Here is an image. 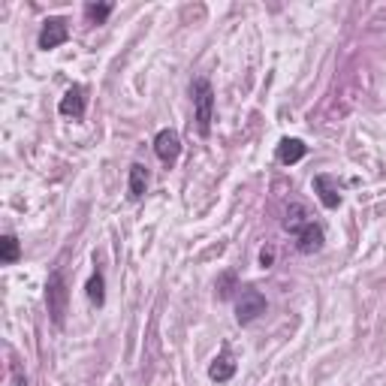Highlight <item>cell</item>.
<instances>
[{
  "label": "cell",
  "mask_w": 386,
  "mask_h": 386,
  "mask_svg": "<svg viewBox=\"0 0 386 386\" xmlns=\"http://www.w3.org/2000/svg\"><path fill=\"white\" fill-rule=\"evenodd\" d=\"M19 257H21L19 239H15V235H3V239H0V262H3V266H12V262H19Z\"/></svg>",
  "instance_id": "cell-13"
},
{
  "label": "cell",
  "mask_w": 386,
  "mask_h": 386,
  "mask_svg": "<svg viewBox=\"0 0 386 386\" xmlns=\"http://www.w3.org/2000/svg\"><path fill=\"white\" fill-rule=\"evenodd\" d=\"M67 302H70L67 281H64V275L55 269V272L48 275V281H46V305H48V314H52L55 326H64V317H67Z\"/></svg>",
  "instance_id": "cell-3"
},
{
  "label": "cell",
  "mask_w": 386,
  "mask_h": 386,
  "mask_svg": "<svg viewBox=\"0 0 386 386\" xmlns=\"http://www.w3.org/2000/svg\"><path fill=\"white\" fill-rule=\"evenodd\" d=\"M305 154H308V145L302 142V139H281V145H278V160H281L284 166L299 163Z\"/></svg>",
  "instance_id": "cell-9"
},
{
  "label": "cell",
  "mask_w": 386,
  "mask_h": 386,
  "mask_svg": "<svg viewBox=\"0 0 386 386\" xmlns=\"http://www.w3.org/2000/svg\"><path fill=\"white\" fill-rule=\"evenodd\" d=\"M12 377H15V386H28V380H24V374H21L19 365H12Z\"/></svg>",
  "instance_id": "cell-17"
},
{
  "label": "cell",
  "mask_w": 386,
  "mask_h": 386,
  "mask_svg": "<svg viewBox=\"0 0 386 386\" xmlns=\"http://www.w3.org/2000/svg\"><path fill=\"white\" fill-rule=\"evenodd\" d=\"M284 226L290 229V233L296 235V248H299L302 253H317L320 248H323V242H326V233H323V226L314 224V220L308 218V211L302 209L299 202L290 205V211H287V220H284Z\"/></svg>",
  "instance_id": "cell-1"
},
{
  "label": "cell",
  "mask_w": 386,
  "mask_h": 386,
  "mask_svg": "<svg viewBox=\"0 0 386 386\" xmlns=\"http://www.w3.org/2000/svg\"><path fill=\"white\" fill-rule=\"evenodd\" d=\"M233 374H235V363L229 359V353H220L215 363L209 365V377L211 380H218V383H226Z\"/></svg>",
  "instance_id": "cell-11"
},
{
  "label": "cell",
  "mask_w": 386,
  "mask_h": 386,
  "mask_svg": "<svg viewBox=\"0 0 386 386\" xmlns=\"http://www.w3.org/2000/svg\"><path fill=\"white\" fill-rule=\"evenodd\" d=\"M61 115H67V118H85V88L81 85H73L67 94L61 97Z\"/></svg>",
  "instance_id": "cell-7"
},
{
  "label": "cell",
  "mask_w": 386,
  "mask_h": 386,
  "mask_svg": "<svg viewBox=\"0 0 386 386\" xmlns=\"http://www.w3.org/2000/svg\"><path fill=\"white\" fill-rule=\"evenodd\" d=\"M260 314H266V296L260 290H253V287L239 290V299H235V320H239L242 326H248Z\"/></svg>",
  "instance_id": "cell-4"
},
{
  "label": "cell",
  "mask_w": 386,
  "mask_h": 386,
  "mask_svg": "<svg viewBox=\"0 0 386 386\" xmlns=\"http://www.w3.org/2000/svg\"><path fill=\"white\" fill-rule=\"evenodd\" d=\"M112 10H115L112 3H88V6H85V15H88V19H91L94 24H103V21L112 15Z\"/></svg>",
  "instance_id": "cell-14"
},
{
  "label": "cell",
  "mask_w": 386,
  "mask_h": 386,
  "mask_svg": "<svg viewBox=\"0 0 386 386\" xmlns=\"http://www.w3.org/2000/svg\"><path fill=\"white\" fill-rule=\"evenodd\" d=\"M272 260H275V248H262V253H260V262H262V266H272Z\"/></svg>",
  "instance_id": "cell-16"
},
{
  "label": "cell",
  "mask_w": 386,
  "mask_h": 386,
  "mask_svg": "<svg viewBox=\"0 0 386 386\" xmlns=\"http://www.w3.org/2000/svg\"><path fill=\"white\" fill-rule=\"evenodd\" d=\"M193 94V115H196V127H200L202 136L211 133V121H215V88H211L209 79H193L191 85Z\"/></svg>",
  "instance_id": "cell-2"
},
{
  "label": "cell",
  "mask_w": 386,
  "mask_h": 386,
  "mask_svg": "<svg viewBox=\"0 0 386 386\" xmlns=\"http://www.w3.org/2000/svg\"><path fill=\"white\" fill-rule=\"evenodd\" d=\"M314 191H317L320 202H323L326 209H338V205H341L338 182H335L332 175H317V178H314Z\"/></svg>",
  "instance_id": "cell-8"
},
{
  "label": "cell",
  "mask_w": 386,
  "mask_h": 386,
  "mask_svg": "<svg viewBox=\"0 0 386 386\" xmlns=\"http://www.w3.org/2000/svg\"><path fill=\"white\" fill-rule=\"evenodd\" d=\"M85 290H88V299H91L97 308H100L103 302H106V278H103L100 269H94V275L88 278V287H85Z\"/></svg>",
  "instance_id": "cell-12"
},
{
  "label": "cell",
  "mask_w": 386,
  "mask_h": 386,
  "mask_svg": "<svg viewBox=\"0 0 386 386\" xmlns=\"http://www.w3.org/2000/svg\"><path fill=\"white\" fill-rule=\"evenodd\" d=\"M233 281H235L233 272H226L224 278H220V284H218V296H220V299H229V296H233V290H229V287H233Z\"/></svg>",
  "instance_id": "cell-15"
},
{
  "label": "cell",
  "mask_w": 386,
  "mask_h": 386,
  "mask_svg": "<svg viewBox=\"0 0 386 386\" xmlns=\"http://www.w3.org/2000/svg\"><path fill=\"white\" fill-rule=\"evenodd\" d=\"M127 191H130V200H142V196H145V191H148V172H145L142 163H133V166H130Z\"/></svg>",
  "instance_id": "cell-10"
},
{
  "label": "cell",
  "mask_w": 386,
  "mask_h": 386,
  "mask_svg": "<svg viewBox=\"0 0 386 386\" xmlns=\"http://www.w3.org/2000/svg\"><path fill=\"white\" fill-rule=\"evenodd\" d=\"M70 39V28L64 19H46L43 28H39V37H37V46L43 48V52H52V48L64 46Z\"/></svg>",
  "instance_id": "cell-5"
},
{
  "label": "cell",
  "mask_w": 386,
  "mask_h": 386,
  "mask_svg": "<svg viewBox=\"0 0 386 386\" xmlns=\"http://www.w3.org/2000/svg\"><path fill=\"white\" fill-rule=\"evenodd\" d=\"M154 154L163 160V163H175L178 154H182V139H178L175 130H160L157 136H154Z\"/></svg>",
  "instance_id": "cell-6"
}]
</instances>
